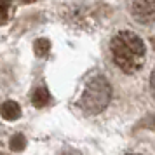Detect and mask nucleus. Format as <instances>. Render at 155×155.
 Listing matches in <instances>:
<instances>
[{
  "instance_id": "obj_15",
  "label": "nucleus",
  "mask_w": 155,
  "mask_h": 155,
  "mask_svg": "<svg viewBox=\"0 0 155 155\" xmlns=\"http://www.w3.org/2000/svg\"><path fill=\"white\" fill-rule=\"evenodd\" d=\"M0 155H4V153H0Z\"/></svg>"
},
{
  "instance_id": "obj_11",
  "label": "nucleus",
  "mask_w": 155,
  "mask_h": 155,
  "mask_svg": "<svg viewBox=\"0 0 155 155\" xmlns=\"http://www.w3.org/2000/svg\"><path fill=\"white\" fill-rule=\"evenodd\" d=\"M21 2H25V4H31V2H35V0H21Z\"/></svg>"
},
{
  "instance_id": "obj_9",
  "label": "nucleus",
  "mask_w": 155,
  "mask_h": 155,
  "mask_svg": "<svg viewBox=\"0 0 155 155\" xmlns=\"http://www.w3.org/2000/svg\"><path fill=\"white\" fill-rule=\"evenodd\" d=\"M140 126H143L145 129H150V131H155V113L147 115V117L140 122Z\"/></svg>"
},
{
  "instance_id": "obj_6",
  "label": "nucleus",
  "mask_w": 155,
  "mask_h": 155,
  "mask_svg": "<svg viewBox=\"0 0 155 155\" xmlns=\"http://www.w3.org/2000/svg\"><path fill=\"white\" fill-rule=\"evenodd\" d=\"M33 51H35V54L38 58H44L51 51V42L47 38H38V40H35V44H33Z\"/></svg>"
},
{
  "instance_id": "obj_13",
  "label": "nucleus",
  "mask_w": 155,
  "mask_h": 155,
  "mask_svg": "<svg viewBox=\"0 0 155 155\" xmlns=\"http://www.w3.org/2000/svg\"><path fill=\"white\" fill-rule=\"evenodd\" d=\"M152 47H153V49H155V37H153V38H152Z\"/></svg>"
},
{
  "instance_id": "obj_2",
  "label": "nucleus",
  "mask_w": 155,
  "mask_h": 155,
  "mask_svg": "<svg viewBox=\"0 0 155 155\" xmlns=\"http://www.w3.org/2000/svg\"><path fill=\"white\" fill-rule=\"evenodd\" d=\"M110 99H112L110 82L103 75H94L84 87V92L80 96V108L89 115H98L106 110Z\"/></svg>"
},
{
  "instance_id": "obj_8",
  "label": "nucleus",
  "mask_w": 155,
  "mask_h": 155,
  "mask_svg": "<svg viewBox=\"0 0 155 155\" xmlns=\"http://www.w3.org/2000/svg\"><path fill=\"white\" fill-rule=\"evenodd\" d=\"M9 7H11V0H0V23L7 19Z\"/></svg>"
},
{
  "instance_id": "obj_7",
  "label": "nucleus",
  "mask_w": 155,
  "mask_h": 155,
  "mask_svg": "<svg viewBox=\"0 0 155 155\" xmlns=\"http://www.w3.org/2000/svg\"><path fill=\"white\" fill-rule=\"evenodd\" d=\"M26 147V138L23 134H14L11 138V150L12 152H23Z\"/></svg>"
},
{
  "instance_id": "obj_3",
  "label": "nucleus",
  "mask_w": 155,
  "mask_h": 155,
  "mask_svg": "<svg viewBox=\"0 0 155 155\" xmlns=\"http://www.w3.org/2000/svg\"><path fill=\"white\" fill-rule=\"evenodd\" d=\"M129 11L133 19L140 25L155 23V0H131Z\"/></svg>"
},
{
  "instance_id": "obj_4",
  "label": "nucleus",
  "mask_w": 155,
  "mask_h": 155,
  "mask_svg": "<svg viewBox=\"0 0 155 155\" xmlns=\"http://www.w3.org/2000/svg\"><path fill=\"white\" fill-rule=\"evenodd\" d=\"M0 113H2V117L5 120H16V119H19V115H21V108H19V105L16 101H11L9 99V101H5L2 105Z\"/></svg>"
},
{
  "instance_id": "obj_12",
  "label": "nucleus",
  "mask_w": 155,
  "mask_h": 155,
  "mask_svg": "<svg viewBox=\"0 0 155 155\" xmlns=\"http://www.w3.org/2000/svg\"><path fill=\"white\" fill-rule=\"evenodd\" d=\"M61 155H77V153H71V152H64V153H61Z\"/></svg>"
},
{
  "instance_id": "obj_5",
  "label": "nucleus",
  "mask_w": 155,
  "mask_h": 155,
  "mask_svg": "<svg viewBox=\"0 0 155 155\" xmlns=\"http://www.w3.org/2000/svg\"><path fill=\"white\" fill-rule=\"evenodd\" d=\"M49 99H51V94L44 85L37 87L35 91H33V94H31V103H33L37 108H44V106L49 103Z\"/></svg>"
},
{
  "instance_id": "obj_14",
  "label": "nucleus",
  "mask_w": 155,
  "mask_h": 155,
  "mask_svg": "<svg viewBox=\"0 0 155 155\" xmlns=\"http://www.w3.org/2000/svg\"><path fill=\"white\" fill-rule=\"evenodd\" d=\"M129 155H138V153H129Z\"/></svg>"
},
{
  "instance_id": "obj_1",
  "label": "nucleus",
  "mask_w": 155,
  "mask_h": 155,
  "mask_svg": "<svg viewBox=\"0 0 155 155\" xmlns=\"http://www.w3.org/2000/svg\"><path fill=\"white\" fill-rule=\"evenodd\" d=\"M110 54L113 63L124 73H136L145 64L147 47L140 35L131 30H120L110 42Z\"/></svg>"
},
{
  "instance_id": "obj_10",
  "label": "nucleus",
  "mask_w": 155,
  "mask_h": 155,
  "mask_svg": "<svg viewBox=\"0 0 155 155\" xmlns=\"http://www.w3.org/2000/svg\"><path fill=\"white\" fill-rule=\"evenodd\" d=\"M150 92H152V98L155 99V68L150 75Z\"/></svg>"
}]
</instances>
